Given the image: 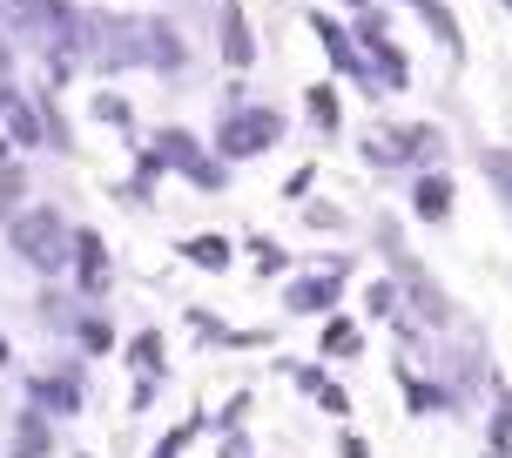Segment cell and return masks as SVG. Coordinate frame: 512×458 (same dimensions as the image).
Returning a JSON list of instances; mask_svg holds the SVG:
<instances>
[{"mask_svg":"<svg viewBox=\"0 0 512 458\" xmlns=\"http://www.w3.org/2000/svg\"><path fill=\"white\" fill-rule=\"evenodd\" d=\"M310 115H317L324 128L337 122V95H331V88H310Z\"/></svg>","mask_w":512,"mask_h":458,"instance_id":"ba28073f","label":"cell"},{"mask_svg":"<svg viewBox=\"0 0 512 458\" xmlns=\"http://www.w3.org/2000/svg\"><path fill=\"white\" fill-rule=\"evenodd\" d=\"M418 209L438 216V209H445V182H425V189H418Z\"/></svg>","mask_w":512,"mask_h":458,"instance_id":"7c38bea8","label":"cell"},{"mask_svg":"<svg viewBox=\"0 0 512 458\" xmlns=\"http://www.w3.org/2000/svg\"><path fill=\"white\" fill-rule=\"evenodd\" d=\"M14 196H21V169H0V216L14 209Z\"/></svg>","mask_w":512,"mask_h":458,"instance_id":"30bf717a","label":"cell"},{"mask_svg":"<svg viewBox=\"0 0 512 458\" xmlns=\"http://www.w3.org/2000/svg\"><path fill=\"white\" fill-rule=\"evenodd\" d=\"M317 34H324V48L337 54V68H344V75H358V68H364L358 54H351V41H344V27H331V21H317Z\"/></svg>","mask_w":512,"mask_h":458,"instance_id":"8992f818","label":"cell"},{"mask_svg":"<svg viewBox=\"0 0 512 458\" xmlns=\"http://www.w3.org/2000/svg\"><path fill=\"white\" fill-rule=\"evenodd\" d=\"M277 135H283V122L270 115V108H243L236 122H223L216 149H223V155H256V149H270Z\"/></svg>","mask_w":512,"mask_h":458,"instance_id":"3957f363","label":"cell"},{"mask_svg":"<svg viewBox=\"0 0 512 458\" xmlns=\"http://www.w3.org/2000/svg\"><path fill=\"white\" fill-rule=\"evenodd\" d=\"M7 68H14V61H7V41H0V95H7Z\"/></svg>","mask_w":512,"mask_h":458,"instance_id":"9a60e30c","label":"cell"},{"mask_svg":"<svg viewBox=\"0 0 512 458\" xmlns=\"http://www.w3.org/2000/svg\"><path fill=\"white\" fill-rule=\"evenodd\" d=\"M14 21H21V34H34V48L54 54V61H68V54L81 48V21L68 0H14Z\"/></svg>","mask_w":512,"mask_h":458,"instance_id":"7a4b0ae2","label":"cell"},{"mask_svg":"<svg viewBox=\"0 0 512 458\" xmlns=\"http://www.w3.org/2000/svg\"><path fill=\"white\" fill-rule=\"evenodd\" d=\"M88 41L102 54V68H182V41L142 14H102L88 27Z\"/></svg>","mask_w":512,"mask_h":458,"instance_id":"6da1fadb","label":"cell"},{"mask_svg":"<svg viewBox=\"0 0 512 458\" xmlns=\"http://www.w3.org/2000/svg\"><path fill=\"white\" fill-rule=\"evenodd\" d=\"M14 243H21L27 256H34V263H61V216H48V209H41V216H27V223H14Z\"/></svg>","mask_w":512,"mask_h":458,"instance_id":"277c9868","label":"cell"},{"mask_svg":"<svg viewBox=\"0 0 512 458\" xmlns=\"http://www.w3.org/2000/svg\"><path fill=\"white\" fill-rule=\"evenodd\" d=\"M486 169H492V182H499V189H506V196H512V149H499V155H492V162H486Z\"/></svg>","mask_w":512,"mask_h":458,"instance_id":"8fae6325","label":"cell"},{"mask_svg":"<svg viewBox=\"0 0 512 458\" xmlns=\"http://www.w3.org/2000/svg\"><path fill=\"white\" fill-rule=\"evenodd\" d=\"M223 54H230V68H250V21H243V7H223Z\"/></svg>","mask_w":512,"mask_h":458,"instance_id":"5b68a950","label":"cell"},{"mask_svg":"<svg viewBox=\"0 0 512 458\" xmlns=\"http://www.w3.org/2000/svg\"><path fill=\"white\" fill-rule=\"evenodd\" d=\"M95 115H102V122H128V102H115V95H102V102H95Z\"/></svg>","mask_w":512,"mask_h":458,"instance_id":"5bb4252c","label":"cell"},{"mask_svg":"<svg viewBox=\"0 0 512 458\" xmlns=\"http://www.w3.org/2000/svg\"><path fill=\"white\" fill-rule=\"evenodd\" d=\"M418 14H425V21H432L438 34H445V41L459 48V27H452V14H445V0H418Z\"/></svg>","mask_w":512,"mask_h":458,"instance_id":"52a82bcc","label":"cell"},{"mask_svg":"<svg viewBox=\"0 0 512 458\" xmlns=\"http://www.w3.org/2000/svg\"><path fill=\"white\" fill-rule=\"evenodd\" d=\"M189 256H196V263H223L230 250H223V243H209V236H203V243H189Z\"/></svg>","mask_w":512,"mask_h":458,"instance_id":"4fadbf2b","label":"cell"},{"mask_svg":"<svg viewBox=\"0 0 512 458\" xmlns=\"http://www.w3.org/2000/svg\"><path fill=\"white\" fill-rule=\"evenodd\" d=\"M41 438H48V432H41V418H27V425H21V445H14V458H34V452H41Z\"/></svg>","mask_w":512,"mask_h":458,"instance_id":"9c48e42d","label":"cell"}]
</instances>
